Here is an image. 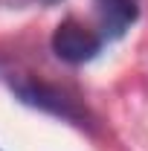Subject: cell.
Returning <instances> with one entry per match:
<instances>
[{"label": "cell", "instance_id": "4", "mask_svg": "<svg viewBox=\"0 0 148 151\" xmlns=\"http://www.w3.org/2000/svg\"><path fill=\"white\" fill-rule=\"evenodd\" d=\"M58 0H0V9H35V6H52Z\"/></svg>", "mask_w": 148, "mask_h": 151}, {"label": "cell", "instance_id": "3", "mask_svg": "<svg viewBox=\"0 0 148 151\" xmlns=\"http://www.w3.org/2000/svg\"><path fill=\"white\" fill-rule=\"evenodd\" d=\"M93 6L99 18V35L105 41L122 38L139 18V0H93Z\"/></svg>", "mask_w": 148, "mask_h": 151}, {"label": "cell", "instance_id": "1", "mask_svg": "<svg viewBox=\"0 0 148 151\" xmlns=\"http://www.w3.org/2000/svg\"><path fill=\"white\" fill-rule=\"evenodd\" d=\"M9 84H12L15 96L23 105L38 108L44 113H52V116H61V119H67L73 125H87V111L70 93H64L61 87L44 84V81H32V78H12Z\"/></svg>", "mask_w": 148, "mask_h": 151}, {"label": "cell", "instance_id": "2", "mask_svg": "<svg viewBox=\"0 0 148 151\" xmlns=\"http://www.w3.org/2000/svg\"><path fill=\"white\" fill-rule=\"evenodd\" d=\"M102 47H105V38L99 35L96 29L84 26L81 20H75V18L61 20L55 26V32H52V52L61 61H67V64L93 61L102 52Z\"/></svg>", "mask_w": 148, "mask_h": 151}]
</instances>
